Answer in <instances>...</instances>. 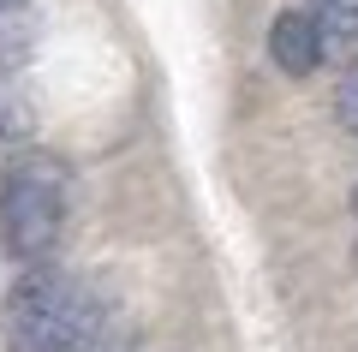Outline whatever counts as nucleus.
Here are the masks:
<instances>
[{"label": "nucleus", "instance_id": "nucleus-1", "mask_svg": "<svg viewBox=\"0 0 358 352\" xmlns=\"http://www.w3.org/2000/svg\"><path fill=\"white\" fill-rule=\"evenodd\" d=\"M96 323H102L96 299L60 269H30L6 304L13 352H90Z\"/></svg>", "mask_w": 358, "mask_h": 352}, {"label": "nucleus", "instance_id": "nucleus-2", "mask_svg": "<svg viewBox=\"0 0 358 352\" xmlns=\"http://www.w3.org/2000/svg\"><path fill=\"white\" fill-rule=\"evenodd\" d=\"M66 227V167L48 155H13L0 179V245L18 263H36L54 251Z\"/></svg>", "mask_w": 358, "mask_h": 352}, {"label": "nucleus", "instance_id": "nucleus-3", "mask_svg": "<svg viewBox=\"0 0 358 352\" xmlns=\"http://www.w3.org/2000/svg\"><path fill=\"white\" fill-rule=\"evenodd\" d=\"M322 24L317 13H281L275 24H268V60L281 66L287 78H310L322 66Z\"/></svg>", "mask_w": 358, "mask_h": 352}, {"label": "nucleus", "instance_id": "nucleus-4", "mask_svg": "<svg viewBox=\"0 0 358 352\" xmlns=\"http://www.w3.org/2000/svg\"><path fill=\"white\" fill-rule=\"evenodd\" d=\"M317 24H322V36L358 42V0H317Z\"/></svg>", "mask_w": 358, "mask_h": 352}, {"label": "nucleus", "instance_id": "nucleus-5", "mask_svg": "<svg viewBox=\"0 0 358 352\" xmlns=\"http://www.w3.org/2000/svg\"><path fill=\"white\" fill-rule=\"evenodd\" d=\"M334 113H341V126L358 132V60L341 72V84H334Z\"/></svg>", "mask_w": 358, "mask_h": 352}, {"label": "nucleus", "instance_id": "nucleus-6", "mask_svg": "<svg viewBox=\"0 0 358 352\" xmlns=\"http://www.w3.org/2000/svg\"><path fill=\"white\" fill-rule=\"evenodd\" d=\"M13 6H18V0H0V18H6V13H13Z\"/></svg>", "mask_w": 358, "mask_h": 352}, {"label": "nucleus", "instance_id": "nucleus-7", "mask_svg": "<svg viewBox=\"0 0 358 352\" xmlns=\"http://www.w3.org/2000/svg\"><path fill=\"white\" fill-rule=\"evenodd\" d=\"M352 215H358V185H352Z\"/></svg>", "mask_w": 358, "mask_h": 352}]
</instances>
